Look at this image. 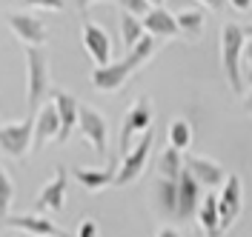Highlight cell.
Wrapping results in <instances>:
<instances>
[{
  "instance_id": "18",
  "label": "cell",
  "mask_w": 252,
  "mask_h": 237,
  "mask_svg": "<svg viewBox=\"0 0 252 237\" xmlns=\"http://www.w3.org/2000/svg\"><path fill=\"white\" fill-rule=\"evenodd\" d=\"M152 203H155L160 217H175L178 214V177L158 174L152 180Z\"/></svg>"
},
{
  "instance_id": "1",
  "label": "cell",
  "mask_w": 252,
  "mask_h": 237,
  "mask_svg": "<svg viewBox=\"0 0 252 237\" xmlns=\"http://www.w3.org/2000/svg\"><path fill=\"white\" fill-rule=\"evenodd\" d=\"M158 49H160V37L146 32L132 49H126L124 60H115V63L109 60V63H103V66H94L92 86L97 92H106V95H109V92H121L126 86V80L155 57Z\"/></svg>"
},
{
  "instance_id": "7",
  "label": "cell",
  "mask_w": 252,
  "mask_h": 237,
  "mask_svg": "<svg viewBox=\"0 0 252 237\" xmlns=\"http://www.w3.org/2000/svg\"><path fill=\"white\" fill-rule=\"evenodd\" d=\"M201 200H204V186H201L198 177L184 166L181 174H178V214H175V217L181 223L195 220Z\"/></svg>"
},
{
  "instance_id": "34",
  "label": "cell",
  "mask_w": 252,
  "mask_h": 237,
  "mask_svg": "<svg viewBox=\"0 0 252 237\" xmlns=\"http://www.w3.org/2000/svg\"><path fill=\"white\" fill-rule=\"evenodd\" d=\"M204 6H209V9H220L223 6V0H201Z\"/></svg>"
},
{
  "instance_id": "9",
  "label": "cell",
  "mask_w": 252,
  "mask_h": 237,
  "mask_svg": "<svg viewBox=\"0 0 252 237\" xmlns=\"http://www.w3.org/2000/svg\"><path fill=\"white\" fill-rule=\"evenodd\" d=\"M218 211H220V232H226L238 220V214L244 211V183H241L238 174H226V180L220 183Z\"/></svg>"
},
{
  "instance_id": "27",
  "label": "cell",
  "mask_w": 252,
  "mask_h": 237,
  "mask_svg": "<svg viewBox=\"0 0 252 237\" xmlns=\"http://www.w3.org/2000/svg\"><path fill=\"white\" fill-rule=\"evenodd\" d=\"M29 9H46V12H63V0H23Z\"/></svg>"
},
{
  "instance_id": "35",
  "label": "cell",
  "mask_w": 252,
  "mask_h": 237,
  "mask_svg": "<svg viewBox=\"0 0 252 237\" xmlns=\"http://www.w3.org/2000/svg\"><path fill=\"white\" fill-rule=\"evenodd\" d=\"M241 29H244V34H252V23L250 26H241Z\"/></svg>"
},
{
  "instance_id": "17",
  "label": "cell",
  "mask_w": 252,
  "mask_h": 237,
  "mask_svg": "<svg viewBox=\"0 0 252 237\" xmlns=\"http://www.w3.org/2000/svg\"><path fill=\"white\" fill-rule=\"evenodd\" d=\"M141 20H143V29H146L149 34H155V37H160V40L181 37L178 20H175V15L166 9V6H149Z\"/></svg>"
},
{
  "instance_id": "29",
  "label": "cell",
  "mask_w": 252,
  "mask_h": 237,
  "mask_svg": "<svg viewBox=\"0 0 252 237\" xmlns=\"http://www.w3.org/2000/svg\"><path fill=\"white\" fill-rule=\"evenodd\" d=\"M78 237H94L97 235V223L94 220H80V226H78V232H75Z\"/></svg>"
},
{
  "instance_id": "13",
  "label": "cell",
  "mask_w": 252,
  "mask_h": 237,
  "mask_svg": "<svg viewBox=\"0 0 252 237\" xmlns=\"http://www.w3.org/2000/svg\"><path fill=\"white\" fill-rule=\"evenodd\" d=\"M52 103H55L58 117H61V132H58L55 143H66L72 137V132L78 129L80 103L75 100V95H69V92H63V89H55V92H52Z\"/></svg>"
},
{
  "instance_id": "23",
  "label": "cell",
  "mask_w": 252,
  "mask_h": 237,
  "mask_svg": "<svg viewBox=\"0 0 252 237\" xmlns=\"http://www.w3.org/2000/svg\"><path fill=\"white\" fill-rule=\"evenodd\" d=\"M184 169V155H181V149H175L172 143L160 152V158H158V174H163V177H178Z\"/></svg>"
},
{
  "instance_id": "25",
  "label": "cell",
  "mask_w": 252,
  "mask_h": 237,
  "mask_svg": "<svg viewBox=\"0 0 252 237\" xmlns=\"http://www.w3.org/2000/svg\"><path fill=\"white\" fill-rule=\"evenodd\" d=\"M12 203H15V180H12L9 172L0 166V217L9 214Z\"/></svg>"
},
{
  "instance_id": "26",
  "label": "cell",
  "mask_w": 252,
  "mask_h": 237,
  "mask_svg": "<svg viewBox=\"0 0 252 237\" xmlns=\"http://www.w3.org/2000/svg\"><path fill=\"white\" fill-rule=\"evenodd\" d=\"M121 3V9L124 12H132V15H146V9H149V0H118Z\"/></svg>"
},
{
  "instance_id": "8",
  "label": "cell",
  "mask_w": 252,
  "mask_h": 237,
  "mask_svg": "<svg viewBox=\"0 0 252 237\" xmlns=\"http://www.w3.org/2000/svg\"><path fill=\"white\" fill-rule=\"evenodd\" d=\"M78 129H80V134H83V140L94 149V155L103 158L106 155V140H109V123H106V117L97 109H92V106H80Z\"/></svg>"
},
{
  "instance_id": "16",
  "label": "cell",
  "mask_w": 252,
  "mask_h": 237,
  "mask_svg": "<svg viewBox=\"0 0 252 237\" xmlns=\"http://www.w3.org/2000/svg\"><path fill=\"white\" fill-rule=\"evenodd\" d=\"M0 229H20L26 235H40V237H52V235H61V229L55 223L43 217L40 211L34 214H15V217H0Z\"/></svg>"
},
{
  "instance_id": "6",
  "label": "cell",
  "mask_w": 252,
  "mask_h": 237,
  "mask_svg": "<svg viewBox=\"0 0 252 237\" xmlns=\"http://www.w3.org/2000/svg\"><path fill=\"white\" fill-rule=\"evenodd\" d=\"M32 132H34V114L20 123L0 126V152H6L12 160H23L32 149Z\"/></svg>"
},
{
  "instance_id": "22",
  "label": "cell",
  "mask_w": 252,
  "mask_h": 237,
  "mask_svg": "<svg viewBox=\"0 0 252 237\" xmlns=\"http://www.w3.org/2000/svg\"><path fill=\"white\" fill-rule=\"evenodd\" d=\"M121 26V40H124V49H132L138 40H141L146 29H143V20L141 15H132V12H121V20H118Z\"/></svg>"
},
{
  "instance_id": "5",
  "label": "cell",
  "mask_w": 252,
  "mask_h": 237,
  "mask_svg": "<svg viewBox=\"0 0 252 237\" xmlns=\"http://www.w3.org/2000/svg\"><path fill=\"white\" fill-rule=\"evenodd\" d=\"M155 123V109L149 103V97H138L124 114V123H121V137H118V146H121V155L132 149L135 137H141L143 132H149Z\"/></svg>"
},
{
  "instance_id": "14",
  "label": "cell",
  "mask_w": 252,
  "mask_h": 237,
  "mask_svg": "<svg viewBox=\"0 0 252 237\" xmlns=\"http://www.w3.org/2000/svg\"><path fill=\"white\" fill-rule=\"evenodd\" d=\"M61 132V117H58V109L55 103H46L34 111V132H32V149L40 152L49 140H55Z\"/></svg>"
},
{
  "instance_id": "24",
  "label": "cell",
  "mask_w": 252,
  "mask_h": 237,
  "mask_svg": "<svg viewBox=\"0 0 252 237\" xmlns=\"http://www.w3.org/2000/svg\"><path fill=\"white\" fill-rule=\"evenodd\" d=\"M169 143H172L175 149H189V143H192V126H189V120L184 117H175L172 123H169Z\"/></svg>"
},
{
  "instance_id": "21",
  "label": "cell",
  "mask_w": 252,
  "mask_h": 237,
  "mask_svg": "<svg viewBox=\"0 0 252 237\" xmlns=\"http://www.w3.org/2000/svg\"><path fill=\"white\" fill-rule=\"evenodd\" d=\"M112 177H115L112 169H75V180L86 191H92V194L100 189H106V186H112Z\"/></svg>"
},
{
  "instance_id": "33",
  "label": "cell",
  "mask_w": 252,
  "mask_h": 237,
  "mask_svg": "<svg viewBox=\"0 0 252 237\" xmlns=\"http://www.w3.org/2000/svg\"><path fill=\"white\" fill-rule=\"evenodd\" d=\"M244 111H250L252 114V89L247 92V97H244Z\"/></svg>"
},
{
  "instance_id": "32",
  "label": "cell",
  "mask_w": 252,
  "mask_h": 237,
  "mask_svg": "<svg viewBox=\"0 0 252 237\" xmlns=\"http://www.w3.org/2000/svg\"><path fill=\"white\" fill-rule=\"evenodd\" d=\"M92 3H100V0H75V6H78V12H86Z\"/></svg>"
},
{
  "instance_id": "30",
  "label": "cell",
  "mask_w": 252,
  "mask_h": 237,
  "mask_svg": "<svg viewBox=\"0 0 252 237\" xmlns=\"http://www.w3.org/2000/svg\"><path fill=\"white\" fill-rule=\"evenodd\" d=\"M155 235H158V237H178L181 232H178L175 226H160V229H158Z\"/></svg>"
},
{
  "instance_id": "11",
  "label": "cell",
  "mask_w": 252,
  "mask_h": 237,
  "mask_svg": "<svg viewBox=\"0 0 252 237\" xmlns=\"http://www.w3.org/2000/svg\"><path fill=\"white\" fill-rule=\"evenodd\" d=\"M9 29L15 32V37L23 46H43L49 40L43 20H37V17L29 15V12H12V15H9Z\"/></svg>"
},
{
  "instance_id": "36",
  "label": "cell",
  "mask_w": 252,
  "mask_h": 237,
  "mask_svg": "<svg viewBox=\"0 0 252 237\" xmlns=\"http://www.w3.org/2000/svg\"><path fill=\"white\" fill-rule=\"evenodd\" d=\"M149 6H163V0H149Z\"/></svg>"
},
{
  "instance_id": "3",
  "label": "cell",
  "mask_w": 252,
  "mask_h": 237,
  "mask_svg": "<svg viewBox=\"0 0 252 237\" xmlns=\"http://www.w3.org/2000/svg\"><path fill=\"white\" fill-rule=\"evenodd\" d=\"M52 92L49 83V57L40 46H26V106L29 114L37 111L43 97Z\"/></svg>"
},
{
  "instance_id": "2",
  "label": "cell",
  "mask_w": 252,
  "mask_h": 237,
  "mask_svg": "<svg viewBox=\"0 0 252 237\" xmlns=\"http://www.w3.org/2000/svg\"><path fill=\"white\" fill-rule=\"evenodd\" d=\"M244 40L247 34L238 23H223L218 34L220 46V69L226 75V83L235 95H244Z\"/></svg>"
},
{
  "instance_id": "19",
  "label": "cell",
  "mask_w": 252,
  "mask_h": 237,
  "mask_svg": "<svg viewBox=\"0 0 252 237\" xmlns=\"http://www.w3.org/2000/svg\"><path fill=\"white\" fill-rule=\"evenodd\" d=\"M198 223L204 229V235H223L220 232V211H218V194L209 189V194H204V200L198 206Z\"/></svg>"
},
{
  "instance_id": "15",
  "label": "cell",
  "mask_w": 252,
  "mask_h": 237,
  "mask_svg": "<svg viewBox=\"0 0 252 237\" xmlns=\"http://www.w3.org/2000/svg\"><path fill=\"white\" fill-rule=\"evenodd\" d=\"M184 166L198 177V183H201L204 189H220V183L226 180V169L220 166L218 160L204 158V155H189V158L184 160Z\"/></svg>"
},
{
  "instance_id": "28",
  "label": "cell",
  "mask_w": 252,
  "mask_h": 237,
  "mask_svg": "<svg viewBox=\"0 0 252 237\" xmlns=\"http://www.w3.org/2000/svg\"><path fill=\"white\" fill-rule=\"evenodd\" d=\"M244 66H247V80L252 83V34L244 40Z\"/></svg>"
},
{
  "instance_id": "4",
  "label": "cell",
  "mask_w": 252,
  "mask_h": 237,
  "mask_svg": "<svg viewBox=\"0 0 252 237\" xmlns=\"http://www.w3.org/2000/svg\"><path fill=\"white\" fill-rule=\"evenodd\" d=\"M152 129L149 132H143L141 140L135 143L129 152L121 155V163H118V169H115V177H112V186H129L132 180H138L146 169V163H149V152H152Z\"/></svg>"
},
{
  "instance_id": "31",
  "label": "cell",
  "mask_w": 252,
  "mask_h": 237,
  "mask_svg": "<svg viewBox=\"0 0 252 237\" xmlns=\"http://www.w3.org/2000/svg\"><path fill=\"white\" fill-rule=\"evenodd\" d=\"M229 6H232L235 12H247V9L252 6V0H229Z\"/></svg>"
},
{
  "instance_id": "20",
  "label": "cell",
  "mask_w": 252,
  "mask_h": 237,
  "mask_svg": "<svg viewBox=\"0 0 252 237\" xmlns=\"http://www.w3.org/2000/svg\"><path fill=\"white\" fill-rule=\"evenodd\" d=\"M175 20H178V29H181V34H184L187 40L195 43V40L204 37V23H206L204 9H184V12L175 15Z\"/></svg>"
},
{
  "instance_id": "12",
  "label": "cell",
  "mask_w": 252,
  "mask_h": 237,
  "mask_svg": "<svg viewBox=\"0 0 252 237\" xmlns=\"http://www.w3.org/2000/svg\"><path fill=\"white\" fill-rule=\"evenodd\" d=\"M80 40H83V49L86 54L92 57L94 66H103L112 60V40L106 29H100L92 20H83V29H80Z\"/></svg>"
},
{
  "instance_id": "10",
  "label": "cell",
  "mask_w": 252,
  "mask_h": 237,
  "mask_svg": "<svg viewBox=\"0 0 252 237\" xmlns=\"http://www.w3.org/2000/svg\"><path fill=\"white\" fill-rule=\"evenodd\" d=\"M66 189H69V174H66V169H58V172L43 183V189L34 197V206H32V209L40 211V214H46V211H61L63 206H66Z\"/></svg>"
}]
</instances>
